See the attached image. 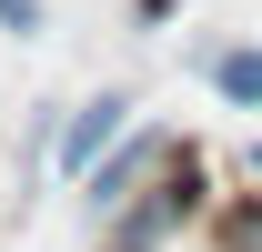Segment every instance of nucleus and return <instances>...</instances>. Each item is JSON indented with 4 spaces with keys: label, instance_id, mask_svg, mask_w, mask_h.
Listing matches in <instances>:
<instances>
[{
    "label": "nucleus",
    "instance_id": "f257e3e1",
    "mask_svg": "<svg viewBox=\"0 0 262 252\" xmlns=\"http://www.w3.org/2000/svg\"><path fill=\"white\" fill-rule=\"evenodd\" d=\"M212 202H222V192H212V152H202V141H171L162 182L141 192L131 212H111V222H101V252H171L202 212H212Z\"/></svg>",
    "mask_w": 262,
    "mask_h": 252
},
{
    "label": "nucleus",
    "instance_id": "f03ea898",
    "mask_svg": "<svg viewBox=\"0 0 262 252\" xmlns=\"http://www.w3.org/2000/svg\"><path fill=\"white\" fill-rule=\"evenodd\" d=\"M162 161H171V131H141V121H131L121 141H111V152L81 172V212H91V232H101L111 212H131L141 192L162 182Z\"/></svg>",
    "mask_w": 262,
    "mask_h": 252
},
{
    "label": "nucleus",
    "instance_id": "7ed1b4c3",
    "mask_svg": "<svg viewBox=\"0 0 262 252\" xmlns=\"http://www.w3.org/2000/svg\"><path fill=\"white\" fill-rule=\"evenodd\" d=\"M131 111H141V101H131L121 81H101L91 101H61V141H51V172H61V182H81V172H91V161L111 152L121 131H131Z\"/></svg>",
    "mask_w": 262,
    "mask_h": 252
},
{
    "label": "nucleus",
    "instance_id": "20e7f679",
    "mask_svg": "<svg viewBox=\"0 0 262 252\" xmlns=\"http://www.w3.org/2000/svg\"><path fill=\"white\" fill-rule=\"evenodd\" d=\"M192 71L212 81V101H232V111H262V40H202Z\"/></svg>",
    "mask_w": 262,
    "mask_h": 252
},
{
    "label": "nucleus",
    "instance_id": "39448f33",
    "mask_svg": "<svg viewBox=\"0 0 262 252\" xmlns=\"http://www.w3.org/2000/svg\"><path fill=\"white\" fill-rule=\"evenodd\" d=\"M212 252H262V192L242 182V192H222V202H212Z\"/></svg>",
    "mask_w": 262,
    "mask_h": 252
},
{
    "label": "nucleus",
    "instance_id": "423d86ee",
    "mask_svg": "<svg viewBox=\"0 0 262 252\" xmlns=\"http://www.w3.org/2000/svg\"><path fill=\"white\" fill-rule=\"evenodd\" d=\"M0 31H10V40H40V31H51V0H0Z\"/></svg>",
    "mask_w": 262,
    "mask_h": 252
},
{
    "label": "nucleus",
    "instance_id": "0eeeda50",
    "mask_svg": "<svg viewBox=\"0 0 262 252\" xmlns=\"http://www.w3.org/2000/svg\"><path fill=\"white\" fill-rule=\"evenodd\" d=\"M242 182L262 192V131H252V141H242Z\"/></svg>",
    "mask_w": 262,
    "mask_h": 252
},
{
    "label": "nucleus",
    "instance_id": "6e6552de",
    "mask_svg": "<svg viewBox=\"0 0 262 252\" xmlns=\"http://www.w3.org/2000/svg\"><path fill=\"white\" fill-rule=\"evenodd\" d=\"M171 10H182V0H131V20H171Z\"/></svg>",
    "mask_w": 262,
    "mask_h": 252
}]
</instances>
